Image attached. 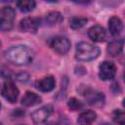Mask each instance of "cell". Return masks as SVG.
Masks as SVG:
<instances>
[{
    "mask_svg": "<svg viewBox=\"0 0 125 125\" xmlns=\"http://www.w3.org/2000/svg\"><path fill=\"white\" fill-rule=\"evenodd\" d=\"M86 22H87V19L86 18H83V17H74V18H72L70 20L69 25L73 29H78V28L82 27Z\"/></svg>",
    "mask_w": 125,
    "mask_h": 125,
    "instance_id": "ac0fdd59",
    "label": "cell"
},
{
    "mask_svg": "<svg viewBox=\"0 0 125 125\" xmlns=\"http://www.w3.org/2000/svg\"><path fill=\"white\" fill-rule=\"evenodd\" d=\"M97 114L94 110H85L81 112L77 118V123L79 125H91L96 120Z\"/></svg>",
    "mask_w": 125,
    "mask_h": 125,
    "instance_id": "7c38bea8",
    "label": "cell"
},
{
    "mask_svg": "<svg viewBox=\"0 0 125 125\" xmlns=\"http://www.w3.org/2000/svg\"><path fill=\"white\" fill-rule=\"evenodd\" d=\"M5 58L10 62L17 65H26L33 60V52L24 45H17L9 48L5 52Z\"/></svg>",
    "mask_w": 125,
    "mask_h": 125,
    "instance_id": "6da1fadb",
    "label": "cell"
},
{
    "mask_svg": "<svg viewBox=\"0 0 125 125\" xmlns=\"http://www.w3.org/2000/svg\"><path fill=\"white\" fill-rule=\"evenodd\" d=\"M1 94L8 102L15 103L19 97V89L17 88L14 82H12L11 80H8L4 83Z\"/></svg>",
    "mask_w": 125,
    "mask_h": 125,
    "instance_id": "52a82bcc",
    "label": "cell"
},
{
    "mask_svg": "<svg viewBox=\"0 0 125 125\" xmlns=\"http://www.w3.org/2000/svg\"><path fill=\"white\" fill-rule=\"evenodd\" d=\"M62 21V16L59 12H50L45 17V22L49 26H53Z\"/></svg>",
    "mask_w": 125,
    "mask_h": 125,
    "instance_id": "2e32d148",
    "label": "cell"
},
{
    "mask_svg": "<svg viewBox=\"0 0 125 125\" xmlns=\"http://www.w3.org/2000/svg\"><path fill=\"white\" fill-rule=\"evenodd\" d=\"M123 28L122 21L118 17H111L108 21V29L113 36H117Z\"/></svg>",
    "mask_w": 125,
    "mask_h": 125,
    "instance_id": "9a60e30c",
    "label": "cell"
},
{
    "mask_svg": "<svg viewBox=\"0 0 125 125\" xmlns=\"http://www.w3.org/2000/svg\"><path fill=\"white\" fill-rule=\"evenodd\" d=\"M20 125H25V124H20Z\"/></svg>",
    "mask_w": 125,
    "mask_h": 125,
    "instance_id": "7402d4cb",
    "label": "cell"
},
{
    "mask_svg": "<svg viewBox=\"0 0 125 125\" xmlns=\"http://www.w3.org/2000/svg\"><path fill=\"white\" fill-rule=\"evenodd\" d=\"M52 112H53V106L51 104H46L39 107L38 109H35L31 113V119L35 124H41L44 123L49 118Z\"/></svg>",
    "mask_w": 125,
    "mask_h": 125,
    "instance_id": "8992f818",
    "label": "cell"
},
{
    "mask_svg": "<svg viewBox=\"0 0 125 125\" xmlns=\"http://www.w3.org/2000/svg\"><path fill=\"white\" fill-rule=\"evenodd\" d=\"M35 1L33 0H21L17 2V7L21 12H30L35 8Z\"/></svg>",
    "mask_w": 125,
    "mask_h": 125,
    "instance_id": "e0dca14e",
    "label": "cell"
},
{
    "mask_svg": "<svg viewBox=\"0 0 125 125\" xmlns=\"http://www.w3.org/2000/svg\"><path fill=\"white\" fill-rule=\"evenodd\" d=\"M123 45H124V41L123 39H116L111 41L110 43H108L107 48H106V52L107 54H109L112 57H115L117 55H119L122 52L123 49Z\"/></svg>",
    "mask_w": 125,
    "mask_h": 125,
    "instance_id": "5bb4252c",
    "label": "cell"
},
{
    "mask_svg": "<svg viewBox=\"0 0 125 125\" xmlns=\"http://www.w3.org/2000/svg\"><path fill=\"white\" fill-rule=\"evenodd\" d=\"M56 81L52 75H48L36 82V88L42 92H50L55 88Z\"/></svg>",
    "mask_w": 125,
    "mask_h": 125,
    "instance_id": "30bf717a",
    "label": "cell"
},
{
    "mask_svg": "<svg viewBox=\"0 0 125 125\" xmlns=\"http://www.w3.org/2000/svg\"><path fill=\"white\" fill-rule=\"evenodd\" d=\"M39 26H40V20L38 18L27 17L22 19L20 22V28L24 32L35 33Z\"/></svg>",
    "mask_w": 125,
    "mask_h": 125,
    "instance_id": "ba28073f",
    "label": "cell"
},
{
    "mask_svg": "<svg viewBox=\"0 0 125 125\" xmlns=\"http://www.w3.org/2000/svg\"><path fill=\"white\" fill-rule=\"evenodd\" d=\"M0 107H1V104H0Z\"/></svg>",
    "mask_w": 125,
    "mask_h": 125,
    "instance_id": "d4e9b609",
    "label": "cell"
},
{
    "mask_svg": "<svg viewBox=\"0 0 125 125\" xmlns=\"http://www.w3.org/2000/svg\"><path fill=\"white\" fill-rule=\"evenodd\" d=\"M101 125H110L109 123H103V124H101Z\"/></svg>",
    "mask_w": 125,
    "mask_h": 125,
    "instance_id": "44dd1931",
    "label": "cell"
},
{
    "mask_svg": "<svg viewBox=\"0 0 125 125\" xmlns=\"http://www.w3.org/2000/svg\"><path fill=\"white\" fill-rule=\"evenodd\" d=\"M88 36L94 42H103V41H104V39L106 37V33H105V30L103 26L94 25V26L89 28Z\"/></svg>",
    "mask_w": 125,
    "mask_h": 125,
    "instance_id": "9c48e42d",
    "label": "cell"
},
{
    "mask_svg": "<svg viewBox=\"0 0 125 125\" xmlns=\"http://www.w3.org/2000/svg\"><path fill=\"white\" fill-rule=\"evenodd\" d=\"M15 20V10L6 6L0 9V31L10 30L13 26V22Z\"/></svg>",
    "mask_w": 125,
    "mask_h": 125,
    "instance_id": "3957f363",
    "label": "cell"
},
{
    "mask_svg": "<svg viewBox=\"0 0 125 125\" xmlns=\"http://www.w3.org/2000/svg\"><path fill=\"white\" fill-rule=\"evenodd\" d=\"M0 47H1V41H0Z\"/></svg>",
    "mask_w": 125,
    "mask_h": 125,
    "instance_id": "cb8c5ba5",
    "label": "cell"
},
{
    "mask_svg": "<svg viewBox=\"0 0 125 125\" xmlns=\"http://www.w3.org/2000/svg\"><path fill=\"white\" fill-rule=\"evenodd\" d=\"M100 55L99 47L88 43V42H79L76 45L75 58L79 61H92Z\"/></svg>",
    "mask_w": 125,
    "mask_h": 125,
    "instance_id": "7a4b0ae2",
    "label": "cell"
},
{
    "mask_svg": "<svg viewBox=\"0 0 125 125\" xmlns=\"http://www.w3.org/2000/svg\"><path fill=\"white\" fill-rule=\"evenodd\" d=\"M51 48L57 53L63 55L66 54L70 49V42L64 36H56L50 41Z\"/></svg>",
    "mask_w": 125,
    "mask_h": 125,
    "instance_id": "277c9868",
    "label": "cell"
},
{
    "mask_svg": "<svg viewBox=\"0 0 125 125\" xmlns=\"http://www.w3.org/2000/svg\"><path fill=\"white\" fill-rule=\"evenodd\" d=\"M85 98L87 99L88 104L92 105H102L104 102V97L103 93L97 92V91L90 90L89 92H86Z\"/></svg>",
    "mask_w": 125,
    "mask_h": 125,
    "instance_id": "8fae6325",
    "label": "cell"
},
{
    "mask_svg": "<svg viewBox=\"0 0 125 125\" xmlns=\"http://www.w3.org/2000/svg\"><path fill=\"white\" fill-rule=\"evenodd\" d=\"M67 106L71 109V110H77V109H80L82 108L83 104L80 101H78L77 99L75 98H70L67 102Z\"/></svg>",
    "mask_w": 125,
    "mask_h": 125,
    "instance_id": "ffe728a7",
    "label": "cell"
},
{
    "mask_svg": "<svg viewBox=\"0 0 125 125\" xmlns=\"http://www.w3.org/2000/svg\"><path fill=\"white\" fill-rule=\"evenodd\" d=\"M0 125H3V124H2V123H1V122H0Z\"/></svg>",
    "mask_w": 125,
    "mask_h": 125,
    "instance_id": "603a6c76",
    "label": "cell"
},
{
    "mask_svg": "<svg viewBox=\"0 0 125 125\" xmlns=\"http://www.w3.org/2000/svg\"><path fill=\"white\" fill-rule=\"evenodd\" d=\"M112 119L118 125L125 124V113L120 109H115L112 113Z\"/></svg>",
    "mask_w": 125,
    "mask_h": 125,
    "instance_id": "d6986e66",
    "label": "cell"
},
{
    "mask_svg": "<svg viewBox=\"0 0 125 125\" xmlns=\"http://www.w3.org/2000/svg\"><path fill=\"white\" fill-rule=\"evenodd\" d=\"M116 74V66L112 62L104 61L100 64L99 76L102 80H111Z\"/></svg>",
    "mask_w": 125,
    "mask_h": 125,
    "instance_id": "5b68a950",
    "label": "cell"
},
{
    "mask_svg": "<svg viewBox=\"0 0 125 125\" xmlns=\"http://www.w3.org/2000/svg\"><path fill=\"white\" fill-rule=\"evenodd\" d=\"M42 101L41 97L33 92H26L21 99V104L24 106H33L35 104H40Z\"/></svg>",
    "mask_w": 125,
    "mask_h": 125,
    "instance_id": "4fadbf2b",
    "label": "cell"
}]
</instances>
